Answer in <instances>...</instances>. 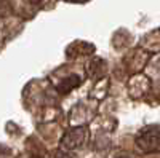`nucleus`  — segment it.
Masks as SVG:
<instances>
[{
  "instance_id": "2",
  "label": "nucleus",
  "mask_w": 160,
  "mask_h": 158,
  "mask_svg": "<svg viewBox=\"0 0 160 158\" xmlns=\"http://www.w3.org/2000/svg\"><path fill=\"white\" fill-rule=\"evenodd\" d=\"M87 141V128L85 126H78V128H72L68 133L62 136V146L66 149H78L82 147Z\"/></svg>"
},
{
  "instance_id": "4",
  "label": "nucleus",
  "mask_w": 160,
  "mask_h": 158,
  "mask_svg": "<svg viewBox=\"0 0 160 158\" xmlns=\"http://www.w3.org/2000/svg\"><path fill=\"white\" fill-rule=\"evenodd\" d=\"M50 158H71L66 152H61V150H56V152H53L51 155H50Z\"/></svg>"
},
{
  "instance_id": "6",
  "label": "nucleus",
  "mask_w": 160,
  "mask_h": 158,
  "mask_svg": "<svg viewBox=\"0 0 160 158\" xmlns=\"http://www.w3.org/2000/svg\"><path fill=\"white\" fill-rule=\"evenodd\" d=\"M117 158H130L128 155H120V156H117Z\"/></svg>"
},
{
  "instance_id": "7",
  "label": "nucleus",
  "mask_w": 160,
  "mask_h": 158,
  "mask_svg": "<svg viewBox=\"0 0 160 158\" xmlns=\"http://www.w3.org/2000/svg\"><path fill=\"white\" fill-rule=\"evenodd\" d=\"M74 2H85V0H74Z\"/></svg>"
},
{
  "instance_id": "3",
  "label": "nucleus",
  "mask_w": 160,
  "mask_h": 158,
  "mask_svg": "<svg viewBox=\"0 0 160 158\" xmlns=\"http://www.w3.org/2000/svg\"><path fill=\"white\" fill-rule=\"evenodd\" d=\"M80 85V77L78 75H71V77H66L61 80V83L58 85V91L59 93H69V91L75 86Z\"/></svg>"
},
{
  "instance_id": "1",
  "label": "nucleus",
  "mask_w": 160,
  "mask_h": 158,
  "mask_svg": "<svg viewBox=\"0 0 160 158\" xmlns=\"http://www.w3.org/2000/svg\"><path fill=\"white\" fill-rule=\"evenodd\" d=\"M136 146L142 152H154L160 147V128L148 126L141 129L136 136Z\"/></svg>"
},
{
  "instance_id": "8",
  "label": "nucleus",
  "mask_w": 160,
  "mask_h": 158,
  "mask_svg": "<svg viewBox=\"0 0 160 158\" xmlns=\"http://www.w3.org/2000/svg\"><path fill=\"white\" fill-rule=\"evenodd\" d=\"M31 158H34V156H31Z\"/></svg>"
},
{
  "instance_id": "5",
  "label": "nucleus",
  "mask_w": 160,
  "mask_h": 158,
  "mask_svg": "<svg viewBox=\"0 0 160 158\" xmlns=\"http://www.w3.org/2000/svg\"><path fill=\"white\" fill-rule=\"evenodd\" d=\"M29 2H31V3H40L42 0H29Z\"/></svg>"
}]
</instances>
